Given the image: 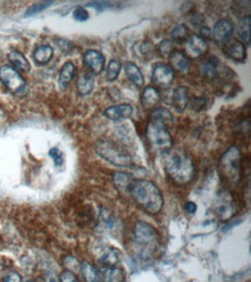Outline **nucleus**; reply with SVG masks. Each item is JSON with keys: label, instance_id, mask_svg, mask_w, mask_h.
Masks as SVG:
<instances>
[{"label": "nucleus", "instance_id": "7ed1b4c3", "mask_svg": "<svg viewBox=\"0 0 251 282\" xmlns=\"http://www.w3.org/2000/svg\"><path fill=\"white\" fill-rule=\"evenodd\" d=\"M164 169L176 184L184 185L192 180L195 166L190 155L180 151L169 152L164 160Z\"/></svg>", "mask_w": 251, "mask_h": 282}, {"label": "nucleus", "instance_id": "2f4dec72", "mask_svg": "<svg viewBox=\"0 0 251 282\" xmlns=\"http://www.w3.org/2000/svg\"><path fill=\"white\" fill-rule=\"evenodd\" d=\"M64 265H65V267H67V271H70L72 273L80 272L81 264L74 257H71V256L66 257L64 259Z\"/></svg>", "mask_w": 251, "mask_h": 282}, {"label": "nucleus", "instance_id": "a878e982", "mask_svg": "<svg viewBox=\"0 0 251 282\" xmlns=\"http://www.w3.org/2000/svg\"><path fill=\"white\" fill-rule=\"evenodd\" d=\"M218 67H219L218 59L212 58L209 59V61L202 64V66H200V73H202L205 78L214 79L218 74Z\"/></svg>", "mask_w": 251, "mask_h": 282}, {"label": "nucleus", "instance_id": "4468645a", "mask_svg": "<svg viewBox=\"0 0 251 282\" xmlns=\"http://www.w3.org/2000/svg\"><path fill=\"white\" fill-rule=\"evenodd\" d=\"M190 101V95H189V89L184 87V86H181V87L176 88L174 94H172L171 102L172 106L179 112H183L186 107L189 106Z\"/></svg>", "mask_w": 251, "mask_h": 282}, {"label": "nucleus", "instance_id": "412c9836", "mask_svg": "<svg viewBox=\"0 0 251 282\" xmlns=\"http://www.w3.org/2000/svg\"><path fill=\"white\" fill-rule=\"evenodd\" d=\"M8 59L13 66L17 70H20L22 72H29L30 71V64L28 62V59L25 57L24 53H21L16 50H12V51L8 53Z\"/></svg>", "mask_w": 251, "mask_h": 282}, {"label": "nucleus", "instance_id": "20e7f679", "mask_svg": "<svg viewBox=\"0 0 251 282\" xmlns=\"http://www.w3.org/2000/svg\"><path fill=\"white\" fill-rule=\"evenodd\" d=\"M96 153L103 160L110 162L113 166L130 167L132 165L130 154L111 140H99L96 143Z\"/></svg>", "mask_w": 251, "mask_h": 282}, {"label": "nucleus", "instance_id": "f704fd0d", "mask_svg": "<svg viewBox=\"0 0 251 282\" xmlns=\"http://www.w3.org/2000/svg\"><path fill=\"white\" fill-rule=\"evenodd\" d=\"M49 155L52 157V160L54 161V165H56V166H62L63 165V161H64L63 153L59 151L57 147L50 149Z\"/></svg>", "mask_w": 251, "mask_h": 282}, {"label": "nucleus", "instance_id": "ea45409f", "mask_svg": "<svg viewBox=\"0 0 251 282\" xmlns=\"http://www.w3.org/2000/svg\"><path fill=\"white\" fill-rule=\"evenodd\" d=\"M87 6H90V7H94V8H98V10H104V8L109 7L110 5H109V3H89L87 4Z\"/></svg>", "mask_w": 251, "mask_h": 282}, {"label": "nucleus", "instance_id": "1a4fd4ad", "mask_svg": "<svg viewBox=\"0 0 251 282\" xmlns=\"http://www.w3.org/2000/svg\"><path fill=\"white\" fill-rule=\"evenodd\" d=\"M184 50H185L184 54L188 58H192V59L199 58L207 52L208 50L207 41L200 37L199 35H190L188 39L185 41Z\"/></svg>", "mask_w": 251, "mask_h": 282}, {"label": "nucleus", "instance_id": "aec40b11", "mask_svg": "<svg viewBox=\"0 0 251 282\" xmlns=\"http://www.w3.org/2000/svg\"><path fill=\"white\" fill-rule=\"evenodd\" d=\"M94 84H95V80H94V75L92 73L81 74L76 83L78 93L82 95V96L90 94L94 88Z\"/></svg>", "mask_w": 251, "mask_h": 282}, {"label": "nucleus", "instance_id": "9b49d317", "mask_svg": "<svg viewBox=\"0 0 251 282\" xmlns=\"http://www.w3.org/2000/svg\"><path fill=\"white\" fill-rule=\"evenodd\" d=\"M157 238V233L154 228L147 222L139 221L134 227V239L136 242L141 245H147L153 243Z\"/></svg>", "mask_w": 251, "mask_h": 282}, {"label": "nucleus", "instance_id": "e433bc0d", "mask_svg": "<svg viewBox=\"0 0 251 282\" xmlns=\"http://www.w3.org/2000/svg\"><path fill=\"white\" fill-rule=\"evenodd\" d=\"M59 282H79V280L76 279L74 273H72L70 271H65L61 274V277H59Z\"/></svg>", "mask_w": 251, "mask_h": 282}, {"label": "nucleus", "instance_id": "2eb2a0df", "mask_svg": "<svg viewBox=\"0 0 251 282\" xmlns=\"http://www.w3.org/2000/svg\"><path fill=\"white\" fill-rule=\"evenodd\" d=\"M225 52L229 58L235 62H244L246 58L245 45L240 41H234L225 48Z\"/></svg>", "mask_w": 251, "mask_h": 282}, {"label": "nucleus", "instance_id": "f3484780", "mask_svg": "<svg viewBox=\"0 0 251 282\" xmlns=\"http://www.w3.org/2000/svg\"><path fill=\"white\" fill-rule=\"evenodd\" d=\"M75 70L76 68L72 62L65 63L61 68V72H59V76H58V83L63 89H65L67 86L70 85L72 79L74 78Z\"/></svg>", "mask_w": 251, "mask_h": 282}, {"label": "nucleus", "instance_id": "79ce46f5", "mask_svg": "<svg viewBox=\"0 0 251 282\" xmlns=\"http://www.w3.org/2000/svg\"><path fill=\"white\" fill-rule=\"evenodd\" d=\"M185 211L188 212L189 214H194V213H196V211H197V206H196L195 203L189 202L185 205Z\"/></svg>", "mask_w": 251, "mask_h": 282}, {"label": "nucleus", "instance_id": "473e14b6", "mask_svg": "<svg viewBox=\"0 0 251 282\" xmlns=\"http://www.w3.org/2000/svg\"><path fill=\"white\" fill-rule=\"evenodd\" d=\"M159 51L160 54L163 57H170V54L172 53V43L168 39L162 41V42L159 44Z\"/></svg>", "mask_w": 251, "mask_h": 282}, {"label": "nucleus", "instance_id": "7c9ffc66", "mask_svg": "<svg viewBox=\"0 0 251 282\" xmlns=\"http://www.w3.org/2000/svg\"><path fill=\"white\" fill-rule=\"evenodd\" d=\"M53 2H44V3H40V4H35V5L30 6L28 10L26 11V15L25 16H31V15H35L37 14V13L42 12L44 10H47V8L52 5Z\"/></svg>", "mask_w": 251, "mask_h": 282}, {"label": "nucleus", "instance_id": "bb28decb", "mask_svg": "<svg viewBox=\"0 0 251 282\" xmlns=\"http://www.w3.org/2000/svg\"><path fill=\"white\" fill-rule=\"evenodd\" d=\"M104 282H123L125 279V274L121 268L109 267L103 275Z\"/></svg>", "mask_w": 251, "mask_h": 282}, {"label": "nucleus", "instance_id": "cd10ccee", "mask_svg": "<svg viewBox=\"0 0 251 282\" xmlns=\"http://www.w3.org/2000/svg\"><path fill=\"white\" fill-rule=\"evenodd\" d=\"M121 70H122L121 62L118 61V59H112V61H110L108 64L106 79L108 81H115L118 78V75H120Z\"/></svg>", "mask_w": 251, "mask_h": 282}, {"label": "nucleus", "instance_id": "37998d69", "mask_svg": "<svg viewBox=\"0 0 251 282\" xmlns=\"http://www.w3.org/2000/svg\"><path fill=\"white\" fill-rule=\"evenodd\" d=\"M27 282H33V281H27Z\"/></svg>", "mask_w": 251, "mask_h": 282}, {"label": "nucleus", "instance_id": "9d476101", "mask_svg": "<svg viewBox=\"0 0 251 282\" xmlns=\"http://www.w3.org/2000/svg\"><path fill=\"white\" fill-rule=\"evenodd\" d=\"M234 33V25L229 19H221L219 20L213 27L211 35L216 43L222 44L227 42L230 38V36Z\"/></svg>", "mask_w": 251, "mask_h": 282}, {"label": "nucleus", "instance_id": "5701e85b", "mask_svg": "<svg viewBox=\"0 0 251 282\" xmlns=\"http://www.w3.org/2000/svg\"><path fill=\"white\" fill-rule=\"evenodd\" d=\"M53 56V49L50 45H40L34 51V59L35 62L40 65L48 64Z\"/></svg>", "mask_w": 251, "mask_h": 282}, {"label": "nucleus", "instance_id": "4be33fe9", "mask_svg": "<svg viewBox=\"0 0 251 282\" xmlns=\"http://www.w3.org/2000/svg\"><path fill=\"white\" fill-rule=\"evenodd\" d=\"M122 258V252L118 249L110 248L108 249L106 252L102 254V257L100 258V264L107 267H113L116 264L120 263Z\"/></svg>", "mask_w": 251, "mask_h": 282}, {"label": "nucleus", "instance_id": "c9c22d12", "mask_svg": "<svg viewBox=\"0 0 251 282\" xmlns=\"http://www.w3.org/2000/svg\"><path fill=\"white\" fill-rule=\"evenodd\" d=\"M189 103L194 110L199 111L205 107V104H206V99L203 97H194L192 99H190Z\"/></svg>", "mask_w": 251, "mask_h": 282}, {"label": "nucleus", "instance_id": "a19ab883", "mask_svg": "<svg viewBox=\"0 0 251 282\" xmlns=\"http://www.w3.org/2000/svg\"><path fill=\"white\" fill-rule=\"evenodd\" d=\"M199 36L204 39L209 38V36H211V29L207 28V27H202L199 30Z\"/></svg>", "mask_w": 251, "mask_h": 282}, {"label": "nucleus", "instance_id": "c756f323", "mask_svg": "<svg viewBox=\"0 0 251 282\" xmlns=\"http://www.w3.org/2000/svg\"><path fill=\"white\" fill-rule=\"evenodd\" d=\"M189 29L185 25L176 26L174 29L171 30V38L175 42H185L189 37Z\"/></svg>", "mask_w": 251, "mask_h": 282}, {"label": "nucleus", "instance_id": "c85d7f7f", "mask_svg": "<svg viewBox=\"0 0 251 282\" xmlns=\"http://www.w3.org/2000/svg\"><path fill=\"white\" fill-rule=\"evenodd\" d=\"M113 183L116 184V186L122 191H126L127 192V188L132 180V177L129 174H124V172H116L113 174Z\"/></svg>", "mask_w": 251, "mask_h": 282}, {"label": "nucleus", "instance_id": "ddd939ff", "mask_svg": "<svg viewBox=\"0 0 251 282\" xmlns=\"http://www.w3.org/2000/svg\"><path fill=\"white\" fill-rule=\"evenodd\" d=\"M133 112V108L130 104H116V106H111L104 110L103 115L110 120H121L124 118L130 117Z\"/></svg>", "mask_w": 251, "mask_h": 282}, {"label": "nucleus", "instance_id": "6e6552de", "mask_svg": "<svg viewBox=\"0 0 251 282\" xmlns=\"http://www.w3.org/2000/svg\"><path fill=\"white\" fill-rule=\"evenodd\" d=\"M174 76V70L168 64L159 63L157 65H154L152 72V81L158 87L168 88L172 84Z\"/></svg>", "mask_w": 251, "mask_h": 282}, {"label": "nucleus", "instance_id": "f257e3e1", "mask_svg": "<svg viewBox=\"0 0 251 282\" xmlns=\"http://www.w3.org/2000/svg\"><path fill=\"white\" fill-rule=\"evenodd\" d=\"M172 124V116L169 110L164 108H158L153 111L147 124L146 135L150 146L155 151L169 152L171 148V135L168 126Z\"/></svg>", "mask_w": 251, "mask_h": 282}, {"label": "nucleus", "instance_id": "72a5a7b5", "mask_svg": "<svg viewBox=\"0 0 251 282\" xmlns=\"http://www.w3.org/2000/svg\"><path fill=\"white\" fill-rule=\"evenodd\" d=\"M73 17H74L75 21L85 22L89 19V14L84 7H76L74 12H73Z\"/></svg>", "mask_w": 251, "mask_h": 282}, {"label": "nucleus", "instance_id": "f8f14e48", "mask_svg": "<svg viewBox=\"0 0 251 282\" xmlns=\"http://www.w3.org/2000/svg\"><path fill=\"white\" fill-rule=\"evenodd\" d=\"M104 56L98 50H87L84 54V63L93 74H100L104 68Z\"/></svg>", "mask_w": 251, "mask_h": 282}, {"label": "nucleus", "instance_id": "58836bf2", "mask_svg": "<svg viewBox=\"0 0 251 282\" xmlns=\"http://www.w3.org/2000/svg\"><path fill=\"white\" fill-rule=\"evenodd\" d=\"M3 282H21V276L17 273H10L4 277Z\"/></svg>", "mask_w": 251, "mask_h": 282}, {"label": "nucleus", "instance_id": "393cba45", "mask_svg": "<svg viewBox=\"0 0 251 282\" xmlns=\"http://www.w3.org/2000/svg\"><path fill=\"white\" fill-rule=\"evenodd\" d=\"M80 272L86 282H100V275L96 268L92 264L84 261L81 264Z\"/></svg>", "mask_w": 251, "mask_h": 282}, {"label": "nucleus", "instance_id": "39448f33", "mask_svg": "<svg viewBox=\"0 0 251 282\" xmlns=\"http://www.w3.org/2000/svg\"><path fill=\"white\" fill-rule=\"evenodd\" d=\"M221 175L230 183H237L241 172V152L239 147L231 146L223 154L220 160Z\"/></svg>", "mask_w": 251, "mask_h": 282}, {"label": "nucleus", "instance_id": "b1692460", "mask_svg": "<svg viewBox=\"0 0 251 282\" xmlns=\"http://www.w3.org/2000/svg\"><path fill=\"white\" fill-rule=\"evenodd\" d=\"M237 36L242 39V42L246 44L250 43L251 41V16L246 15L240 21L237 26Z\"/></svg>", "mask_w": 251, "mask_h": 282}, {"label": "nucleus", "instance_id": "a211bd4d", "mask_svg": "<svg viewBox=\"0 0 251 282\" xmlns=\"http://www.w3.org/2000/svg\"><path fill=\"white\" fill-rule=\"evenodd\" d=\"M160 101V93L159 90L152 87V86H148V87H146L144 89L143 94H141V104H143V107L146 109L153 108L158 104V102Z\"/></svg>", "mask_w": 251, "mask_h": 282}, {"label": "nucleus", "instance_id": "423d86ee", "mask_svg": "<svg viewBox=\"0 0 251 282\" xmlns=\"http://www.w3.org/2000/svg\"><path fill=\"white\" fill-rule=\"evenodd\" d=\"M0 81L13 94H21L26 89V81L19 72L10 65L0 67Z\"/></svg>", "mask_w": 251, "mask_h": 282}, {"label": "nucleus", "instance_id": "f03ea898", "mask_svg": "<svg viewBox=\"0 0 251 282\" xmlns=\"http://www.w3.org/2000/svg\"><path fill=\"white\" fill-rule=\"evenodd\" d=\"M127 193H130L136 203L149 214H158L163 206L161 191L149 180L133 179L127 188Z\"/></svg>", "mask_w": 251, "mask_h": 282}, {"label": "nucleus", "instance_id": "0eeeda50", "mask_svg": "<svg viewBox=\"0 0 251 282\" xmlns=\"http://www.w3.org/2000/svg\"><path fill=\"white\" fill-rule=\"evenodd\" d=\"M216 212L222 221L230 220L236 213V205L228 190L219 191L216 199Z\"/></svg>", "mask_w": 251, "mask_h": 282}, {"label": "nucleus", "instance_id": "dca6fc26", "mask_svg": "<svg viewBox=\"0 0 251 282\" xmlns=\"http://www.w3.org/2000/svg\"><path fill=\"white\" fill-rule=\"evenodd\" d=\"M170 67L172 70L180 71V72H186L190 68V59L185 56L183 52L175 50L170 54Z\"/></svg>", "mask_w": 251, "mask_h": 282}, {"label": "nucleus", "instance_id": "6ab92c4d", "mask_svg": "<svg viewBox=\"0 0 251 282\" xmlns=\"http://www.w3.org/2000/svg\"><path fill=\"white\" fill-rule=\"evenodd\" d=\"M125 73L126 76L130 79L132 84H134L137 87H143L145 83L144 74L141 73L140 68L133 63H126L125 64Z\"/></svg>", "mask_w": 251, "mask_h": 282}, {"label": "nucleus", "instance_id": "4c0bfd02", "mask_svg": "<svg viewBox=\"0 0 251 282\" xmlns=\"http://www.w3.org/2000/svg\"><path fill=\"white\" fill-rule=\"evenodd\" d=\"M56 44L58 45V48L62 50V51L64 52H67L70 51V50L72 49V43L68 42V41H64V39H61V41H57Z\"/></svg>", "mask_w": 251, "mask_h": 282}]
</instances>
